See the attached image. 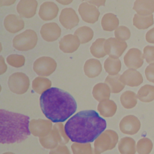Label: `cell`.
<instances>
[{
  "label": "cell",
  "instance_id": "4fadbf2b",
  "mask_svg": "<svg viewBox=\"0 0 154 154\" xmlns=\"http://www.w3.org/2000/svg\"><path fill=\"white\" fill-rule=\"evenodd\" d=\"M124 63L129 69L140 68L144 63V56L141 51L135 48L128 50L123 58Z\"/></svg>",
  "mask_w": 154,
  "mask_h": 154
},
{
  "label": "cell",
  "instance_id": "d4e9b609",
  "mask_svg": "<svg viewBox=\"0 0 154 154\" xmlns=\"http://www.w3.org/2000/svg\"><path fill=\"white\" fill-rule=\"evenodd\" d=\"M136 145L135 141L132 138L125 137L119 142L118 149L120 154H135Z\"/></svg>",
  "mask_w": 154,
  "mask_h": 154
},
{
  "label": "cell",
  "instance_id": "ba28073f",
  "mask_svg": "<svg viewBox=\"0 0 154 154\" xmlns=\"http://www.w3.org/2000/svg\"><path fill=\"white\" fill-rule=\"evenodd\" d=\"M57 66V63L52 58L42 57L34 61L33 70L38 75L48 76L54 72Z\"/></svg>",
  "mask_w": 154,
  "mask_h": 154
},
{
  "label": "cell",
  "instance_id": "7c38bea8",
  "mask_svg": "<svg viewBox=\"0 0 154 154\" xmlns=\"http://www.w3.org/2000/svg\"><path fill=\"white\" fill-rule=\"evenodd\" d=\"M141 128L140 120L134 115H128L125 116L119 123L120 131L127 135H135Z\"/></svg>",
  "mask_w": 154,
  "mask_h": 154
},
{
  "label": "cell",
  "instance_id": "484cf974",
  "mask_svg": "<svg viewBox=\"0 0 154 154\" xmlns=\"http://www.w3.org/2000/svg\"><path fill=\"white\" fill-rule=\"evenodd\" d=\"M117 105L112 100H108L99 102L97 105V111L104 117H111L116 112Z\"/></svg>",
  "mask_w": 154,
  "mask_h": 154
},
{
  "label": "cell",
  "instance_id": "836d02e7",
  "mask_svg": "<svg viewBox=\"0 0 154 154\" xmlns=\"http://www.w3.org/2000/svg\"><path fill=\"white\" fill-rule=\"evenodd\" d=\"M74 34L78 37L80 43L84 44L91 40L93 37L94 32L91 28L83 26L78 28Z\"/></svg>",
  "mask_w": 154,
  "mask_h": 154
},
{
  "label": "cell",
  "instance_id": "8992f818",
  "mask_svg": "<svg viewBox=\"0 0 154 154\" xmlns=\"http://www.w3.org/2000/svg\"><path fill=\"white\" fill-rule=\"evenodd\" d=\"M37 40L36 32L32 29H28L13 38V46L17 51H27L35 48Z\"/></svg>",
  "mask_w": 154,
  "mask_h": 154
},
{
  "label": "cell",
  "instance_id": "e0dca14e",
  "mask_svg": "<svg viewBox=\"0 0 154 154\" xmlns=\"http://www.w3.org/2000/svg\"><path fill=\"white\" fill-rule=\"evenodd\" d=\"M120 79L125 85L131 87H138L143 82L142 75L134 69H129L125 70L121 75Z\"/></svg>",
  "mask_w": 154,
  "mask_h": 154
},
{
  "label": "cell",
  "instance_id": "b9f144b4",
  "mask_svg": "<svg viewBox=\"0 0 154 154\" xmlns=\"http://www.w3.org/2000/svg\"><path fill=\"white\" fill-rule=\"evenodd\" d=\"M146 40L148 43L154 44V27L146 32Z\"/></svg>",
  "mask_w": 154,
  "mask_h": 154
},
{
  "label": "cell",
  "instance_id": "f546056e",
  "mask_svg": "<svg viewBox=\"0 0 154 154\" xmlns=\"http://www.w3.org/2000/svg\"><path fill=\"white\" fill-rule=\"evenodd\" d=\"M137 94L132 91L123 92L120 97L122 105L126 109H132L137 104Z\"/></svg>",
  "mask_w": 154,
  "mask_h": 154
},
{
  "label": "cell",
  "instance_id": "60d3db41",
  "mask_svg": "<svg viewBox=\"0 0 154 154\" xmlns=\"http://www.w3.org/2000/svg\"><path fill=\"white\" fill-rule=\"evenodd\" d=\"M144 72L146 79L149 82L154 83V63L149 64L146 67Z\"/></svg>",
  "mask_w": 154,
  "mask_h": 154
},
{
  "label": "cell",
  "instance_id": "f6af8a7d",
  "mask_svg": "<svg viewBox=\"0 0 154 154\" xmlns=\"http://www.w3.org/2000/svg\"><path fill=\"white\" fill-rule=\"evenodd\" d=\"M55 1L62 5H69L70 3H72L73 0H55Z\"/></svg>",
  "mask_w": 154,
  "mask_h": 154
},
{
  "label": "cell",
  "instance_id": "f35d334b",
  "mask_svg": "<svg viewBox=\"0 0 154 154\" xmlns=\"http://www.w3.org/2000/svg\"><path fill=\"white\" fill-rule=\"evenodd\" d=\"M143 56L148 64L154 63V46H145L143 49Z\"/></svg>",
  "mask_w": 154,
  "mask_h": 154
},
{
  "label": "cell",
  "instance_id": "7402d4cb",
  "mask_svg": "<svg viewBox=\"0 0 154 154\" xmlns=\"http://www.w3.org/2000/svg\"><path fill=\"white\" fill-rule=\"evenodd\" d=\"M110 94L111 90L106 83H97L93 88V96L97 101L99 102L109 100Z\"/></svg>",
  "mask_w": 154,
  "mask_h": 154
},
{
  "label": "cell",
  "instance_id": "d6986e66",
  "mask_svg": "<svg viewBox=\"0 0 154 154\" xmlns=\"http://www.w3.org/2000/svg\"><path fill=\"white\" fill-rule=\"evenodd\" d=\"M5 29L10 33H16L24 28L25 23L23 20L19 16L11 14L7 15L4 20Z\"/></svg>",
  "mask_w": 154,
  "mask_h": 154
},
{
  "label": "cell",
  "instance_id": "83f0119b",
  "mask_svg": "<svg viewBox=\"0 0 154 154\" xmlns=\"http://www.w3.org/2000/svg\"><path fill=\"white\" fill-rule=\"evenodd\" d=\"M103 29L106 31H112L119 25V20L113 13H108L103 15L101 20Z\"/></svg>",
  "mask_w": 154,
  "mask_h": 154
},
{
  "label": "cell",
  "instance_id": "5bb4252c",
  "mask_svg": "<svg viewBox=\"0 0 154 154\" xmlns=\"http://www.w3.org/2000/svg\"><path fill=\"white\" fill-rule=\"evenodd\" d=\"M59 20L63 27L71 29L78 25L79 19L73 8H65L61 11Z\"/></svg>",
  "mask_w": 154,
  "mask_h": 154
},
{
  "label": "cell",
  "instance_id": "6da1fadb",
  "mask_svg": "<svg viewBox=\"0 0 154 154\" xmlns=\"http://www.w3.org/2000/svg\"><path fill=\"white\" fill-rule=\"evenodd\" d=\"M106 128V121L94 110L82 111L69 119L64 125L66 134L72 142L94 141Z\"/></svg>",
  "mask_w": 154,
  "mask_h": 154
},
{
  "label": "cell",
  "instance_id": "d590c367",
  "mask_svg": "<svg viewBox=\"0 0 154 154\" xmlns=\"http://www.w3.org/2000/svg\"><path fill=\"white\" fill-rule=\"evenodd\" d=\"M136 148L138 154H150L153 149V143L150 138L144 137L138 141Z\"/></svg>",
  "mask_w": 154,
  "mask_h": 154
},
{
  "label": "cell",
  "instance_id": "d6a6232c",
  "mask_svg": "<svg viewBox=\"0 0 154 154\" xmlns=\"http://www.w3.org/2000/svg\"><path fill=\"white\" fill-rule=\"evenodd\" d=\"M106 40L103 38L96 39L90 46V50L91 54L96 58H100L104 57L106 53L105 50V43Z\"/></svg>",
  "mask_w": 154,
  "mask_h": 154
},
{
  "label": "cell",
  "instance_id": "9a60e30c",
  "mask_svg": "<svg viewBox=\"0 0 154 154\" xmlns=\"http://www.w3.org/2000/svg\"><path fill=\"white\" fill-rule=\"evenodd\" d=\"M42 37L46 42H52L57 40L61 35V30L55 22L45 23L40 29Z\"/></svg>",
  "mask_w": 154,
  "mask_h": 154
},
{
  "label": "cell",
  "instance_id": "74e56055",
  "mask_svg": "<svg viewBox=\"0 0 154 154\" xmlns=\"http://www.w3.org/2000/svg\"><path fill=\"white\" fill-rule=\"evenodd\" d=\"M114 35L117 38L122 41H126L130 38L131 31L128 27L122 25L115 29Z\"/></svg>",
  "mask_w": 154,
  "mask_h": 154
},
{
  "label": "cell",
  "instance_id": "ffe728a7",
  "mask_svg": "<svg viewBox=\"0 0 154 154\" xmlns=\"http://www.w3.org/2000/svg\"><path fill=\"white\" fill-rule=\"evenodd\" d=\"M58 11L59 8L55 3L46 1L40 5L38 15L43 20H51L57 16Z\"/></svg>",
  "mask_w": 154,
  "mask_h": 154
},
{
  "label": "cell",
  "instance_id": "7a4b0ae2",
  "mask_svg": "<svg viewBox=\"0 0 154 154\" xmlns=\"http://www.w3.org/2000/svg\"><path fill=\"white\" fill-rule=\"evenodd\" d=\"M40 106L45 117L54 123L65 122L77 108L73 97L57 87H51L41 94Z\"/></svg>",
  "mask_w": 154,
  "mask_h": 154
},
{
  "label": "cell",
  "instance_id": "ab89813d",
  "mask_svg": "<svg viewBox=\"0 0 154 154\" xmlns=\"http://www.w3.org/2000/svg\"><path fill=\"white\" fill-rule=\"evenodd\" d=\"M49 154H70V152L66 145L60 144L55 149H51Z\"/></svg>",
  "mask_w": 154,
  "mask_h": 154
},
{
  "label": "cell",
  "instance_id": "3957f363",
  "mask_svg": "<svg viewBox=\"0 0 154 154\" xmlns=\"http://www.w3.org/2000/svg\"><path fill=\"white\" fill-rule=\"evenodd\" d=\"M29 117L19 113L0 109V143H21L30 135Z\"/></svg>",
  "mask_w": 154,
  "mask_h": 154
},
{
  "label": "cell",
  "instance_id": "1f68e13d",
  "mask_svg": "<svg viewBox=\"0 0 154 154\" xmlns=\"http://www.w3.org/2000/svg\"><path fill=\"white\" fill-rule=\"evenodd\" d=\"M138 99L142 102H150L154 100V86L146 84L142 86L137 93Z\"/></svg>",
  "mask_w": 154,
  "mask_h": 154
},
{
  "label": "cell",
  "instance_id": "ac0fdd59",
  "mask_svg": "<svg viewBox=\"0 0 154 154\" xmlns=\"http://www.w3.org/2000/svg\"><path fill=\"white\" fill-rule=\"evenodd\" d=\"M80 45L78 37L72 34L64 35L59 42V48L64 53H73L75 52Z\"/></svg>",
  "mask_w": 154,
  "mask_h": 154
},
{
  "label": "cell",
  "instance_id": "2e32d148",
  "mask_svg": "<svg viewBox=\"0 0 154 154\" xmlns=\"http://www.w3.org/2000/svg\"><path fill=\"white\" fill-rule=\"evenodd\" d=\"M36 0H20L16 10L19 16L25 18H31L35 14L37 7Z\"/></svg>",
  "mask_w": 154,
  "mask_h": 154
},
{
  "label": "cell",
  "instance_id": "603a6c76",
  "mask_svg": "<svg viewBox=\"0 0 154 154\" xmlns=\"http://www.w3.org/2000/svg\"><path fill=\"white\" fill-rule=\"evenodd\" d=\"M133 10L139 14H152L154 12V0H135Z\"/></svg>",
  "mask_w": 154,
  "mask_h": 154
},
{
  "label": "cell",
  "instance_id": "bcb514c9",
  "mask_svg": "<svg viewBox=\"0 0 154 154\" xmlns=\"http://www.w3.org/2000/svg\"><path fill=\"white\" fill-rule=\"evenodd\" d=\"M2 154H14V153H13V152H5Z\"/></svg>",
  "mask_w": 154,
  "mask_h": 154
},
{
  "label": "cell",
  "instance_id": "5b68a950",
  "mask_svg": "<svg viewBox=\"0 0 154 154\" xmlns=\"http://www.w3.org/2000/svg\"><path fill=\"white\" fill-rule=\"evenodd\" d=\"M118 140L119 136L116 131L111 129L105 130L95 140L94 150L99 154L112 150L116 147Z\"/></svg>",
  "mask_w": 154,
  "mask_h": 154
},
{
  "label": "cell",
  "instance_id": "f1b7e54d",
  "mask_svg": "<svg viewBox=\"0 0 154 154\" xmlns=\"http://www.w3.org/2000/svg\"><path fill=\"white\" fill-rule=\"evenodd\" d=\"M122 67L121 61L119 58L109 57L104 62V69L109 75H116L119 74Z\"/></svg>",
  "mask_w": 154,
  "mask_h": 154
},
{
  "label": "cell",
  "instance_id": "30bf717a",
  "mask_svg": "<svg viewBox=\"0 0 154 154\" xmlns=\"http://www.w3.org/2000/svg\"><path fill=\"white\" fill-rule=\"evenodd\" d=\"M104 46L106 55L109 57L119 58L125 51L128 45L125 41L120 40L117 38L110 37L106 40Z\"/></svg>",
  "mask_w": 154,
  "mask_h": 154
},
{
  "label": "cell",
  "instance_id": "52a82bcc",
  "mask_svg": "<svg viewBox=\"0 0 154 154\" xmlns=\"http://www.w3.org/2000/svg\"><path fill=\"white\" fill-rule=\"evenodd\" d=\"M8 85L13 93L17 94H23L29 88V79L24 73L15 72L9 76Z\"/></svg>",
  "mask_w": 154,
  "mask_h": 154
},
{
  "label": "cell",
  "instance_id": "4316f807",
  "mask_svg": "<svg viewBox=\"0 0 154 154\" xmlns=\"http://www.w3.org/2000/svg\"><path fill=\"white\" fill-rule=\"evenodd\" d=\"M120 76V75L117 74L116 75H109L106 77L105 83L109 86L111 90V93H119L125 88V85L122 82Z\"/></svg>",
  "mask_w": 154,
  "mask_h": 154
},
{
  "label": "cell",
  "instance_id": "4dcf8cb0",
  "mask_svg": "<svg viewBox=\"0 0 154 154\" xmlns=\"http://www.w3.org/2000/svg\"><path fill=\"white\" fill-rule=\"evenodd\" d=\"M52 82L50 79L41 76L36 77L32 82V88L37 94H42L51 88Z\"/></svg>",
  "mask_w": 154,
  "mask_h": 154
},
{
  "label": "cell",
  "instance_id": "7bdbcfd3",
  "mask_svg": "<svg viewBox=\"0 0 154 154\" xmlns=\"http://www.w3.org/2000/svg\"><path fill=\"white\" fill-rule=\"evenodd\" d=\"M82 1L88 2L91 4H93L97 7L100 6H105L106 0H82Z\"/></svg>",
  "mask_w": 154,
  "mask_h": 154
},
{
  "label": "cell",
  "instance_id": "e575fe53",
  "mask_svg": "<svg viewBox=\"0 0 154 154\" xmlns=\"http://www.w3.org/2000/svg\"><path fill=\"white\" fill-rule=\"evenodd\" d=\"M73 154H99L93 149L90 143H80L75 142L71 145Z\"/></svg>",
  "mask_w": 154,
  "mask_h": 154
},
{
  "label": "cell",
  "instance_id": "cb8c5ba5",
  "mask_svg": "<svg viewBox=\"0 0 154 154\" xmlns=\"http://www.w3.org/2000/svg\"><path fill=\"white\" fill-rule=\"evenodd\" d=\"M154 20L152 14L143 15L135 14L133 17V25L138 29H146L153 25Z\"/></svg>",
  "mask_w": 154,
  "mask_h": 154
},
{
  "label": "cell",
  "instance_id": "9c48e42d",
  "mask_svg": "<svg viewBox=\"0 0 154 154\" xmlns=\"http://www.w3.org/2000/svg\"><path fill=\"white\" fill-rule=\"evenodd\" d=\"M52 121L49 119H32L30 120L29 124L31 134L34 137H38V138L47 135L52 130Z\"/></svg>",
  "mask_w": 154,
  "mask_h": 154
},
{
  "label": "cell",
  "instance_id": "8d00e7d4",
  "mask_svg": "<svg viewBox=\"0 0 154 154\" xmlns=\"http://www.w3.org/2000/svg\"><path fill=\"white\" fill-rule=\"evenodd\" d=\"M6 61L10 66L19 68L22 67L25 64V57L22 55L11 54L7 57Z\"/></svg>",
  "mask_w": 154,
  "mask_h": 154
},
{
  "label": "cell",
  "instance_id": "8fae6325",
  "mask_svg": "<svg viewBox=\"0 0 154 154\" xmlns=\"http://www.w3.org/2000/svg\"><path fill=\"white\" fill-rule=\"evenodd\" d=\"M78 12L83 21L91 24L98 20L100 15L98 8L95 5L87 2H83L79 5Z\"/></svg>",
  "mask_w": 154,
  "mask_h": 154
},
{
  "label": "cell",
  "instance_id": "44dd1931",
  "mask_svg": "<svg viewBox=\"0 0 154 154\" xmlns=\"http://www.w3.org/2000/svg\"><path fill=\"white\" fill-rule=\"evenodd\" d=\"M102 70L100 62L94 58L87 60L84 66V72L85 75L90 78H94L99 76Z\"/></svg>",
  "mask_w": 154,
  "mask_h": 154
},
{
  "label": "cell",
  "instance_id": "277c9868",
  "mask_svg": "<svg viewBox=\"0 0 154 154\" xmlns=\"http://www.w3.org/2000/svg\"><path fill=\"white\" fill-rule=\"evenodd\" d=\"M69 140L61 122L55 123L47 135L39 138L42 146L46 149H55L60 144L64 145L69 143Z\"/></svg>",
  "mask_w": 154,
  "mask_h": 154
},
{
  "label": "cell",
  "instance_id": "ee69618b",
  "mask_svg": "<svg viewBox=\"0 0 154 154\" xmlns=\"http://www.w3.org/2000/svg\"><path fill=\"white\" fill-rule=\"evenodd\" d=\"M16 1V0H0V6H9L11 5Z\"/></svg>",
  "mask_w": 154,
  "mask_h": 154
}]
</instances>
